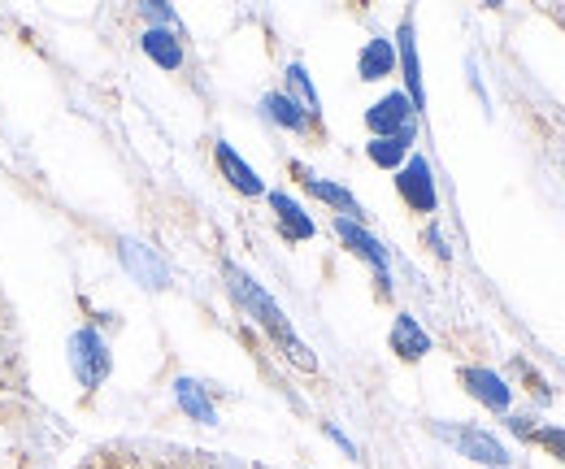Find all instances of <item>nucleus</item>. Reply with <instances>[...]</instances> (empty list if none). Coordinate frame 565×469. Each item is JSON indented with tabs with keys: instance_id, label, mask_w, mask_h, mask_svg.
<instances>
[{
	"instance_id": "1",
	"label": "nucleus",
	"mask_w": 565,
	"mask_h": 469,
	"mask_svg": "<svg viewBox=\"0 0 565 469\" xmlns=\"http://www.w3.org/2000/svg\"><path fill=\"white\" fill-rule=\"evenodd\" d=\"M222 278H226V291L235 296V305L266 331V335L279 343L282 352L296 343V331H291V322H287V313H282V305L248 274V269H239L235 262H222Z\"/></svg>"
},
{
	"instance_id": "2",
	"label": "nucleus",
	"mask_w": 565,
	"mask_h": 469,
	"mask_svg": "<svg viewBox=\"0 0 565 469\" xmlns=\"http://www.w3.org/2000/svg\"><path fill=\"white\" fill-rule=\"evenodd\" d=\"M426 430L435 439H444L452 452H461L466 461H475V466H488V469L513 466L509 448L495 439L492 430H483V426H470V422H426Z\"/></svg>"
},
{
	"instance_id": "3",
	"label": "nucleus",
	"mask_w": 565,
	"mask_h": 469,
	"mask_svg": "<svg viewBox=\"0 0 565 469\" xmlns=\"http://www.w3.org/2000/svg\"><path fill=\"white\" fill-rule=\"evenodd\" d=\"M66 356H71L74 383L83 392H96L114 374V352H109V343H105V335L96 327H78L71 335V343H66Z\"/></svg>"
},
{
	"instance_id": "4",
	"label": "nucleus",
	"mask_w": 565,
	"mask_h": 469,
	"mask_svg": "<svg viewBox=\"0 0 565 469\" xmlns=\"http://www.w3.org/2000/svg\"><path fill=\"white\" fill-rule=\"evenodd\" d=\"M392 44H396V66H401V78H405V96H409L414 114H426V78L423 57H418V22H414V13L401 18Z\"/></svg>"
},
{
	"instance_id": "5",
	"label": "nucleus",
	"mask_w": 565,
	"mask_h": 469,
	"mask_svg": "<svg viewBox=\"0 0 565 469\" xmlns=\"http://www.w3.org/2000/svg\"><path fill=\"white\" fill-rule=\"evenodd\" d=\"M118 262H122V269L140 283L143 291H166V287H170V266L161 262L157 248H148L136 235H122V239H118Z\"/></svg>"
},
{
	"instance_id": "6",
	"label": "nucleus",
	"mask_w": 565,
	"mask_h": 469,
	"mask_svg": "<svg viewBox=\"0 0 565 469\" xmlns=\"http://www.w3.org/2000/svg\"><path fill=\"white\" fill-rule=\"evenodd\" d=\"M396 192H401V201L409 204L414 213H435V209H439L435 174H430V161H426L423 152H414V157L396 170Z\"/></svg>"
},
{
	"instance_id": "7",
	"label": "nucleus",
	"mask_w": 565,
	"mask_h": 469,
	"mask_svg": "<svg viewBox=\"0 0 565 469\" xmlns=\"http://www.w3.org/2000/svg\"><path fill=\"white\" fill-rule=\"evenodd\" d=\"M457 379H461L466 396L479 401L488 413H509V408H513V387H509L495 370H488V365H461Z\"/></svg>"
},
{
	"instance_id": "8",
	"label": "nucleus",
	"mask_w": 565,
	"mask_h": 469,
	"mask_svg": "<svg viewBox=\"0 0 565 469\" xmlns=\"http://www.w3.org/2000/svg\"><path fill=\"white\" fill-rule=\"evenodd\" d=\"M414 122H418V114H414V105H409L405 92H387V96H379V100L365 109V131H370V139L401 135L405 127H414Z\"/></svg>"
},
{
	"instance_id": "9",
	"label": "nucleus",
	"mask_w": 565,
	"mask_h": 469,
	"mask_svg": "<svg viewBox=\"0 0 565 469\" xmlns=\"http://www.w3.org/2000/svg\"><path fill=\"white\" fill-rule=\"evenodd\" d=\"M335 226V235L344 239V248L353 253V257H361L365 266L379 274V283H387V269H392V253L379 244V235H370L365 231V222H349V217H335L331 222Z\"/></svg>"
},
{
	"instance_id": "10",
	"label": "nucleus",
	"mask_w": 565,
	"mask_h": 469,
	"mask_svg": "<svg viewBox=\"0 0 565 469\" xmlns=\"http://www.w3.org/2000/svg\"><path fill=\"white\" fill-rule=\"evenodd\" d=\"M213 161H217V170H222V179L239 192V196H248V201H257V196H266V183H262V174L226 143V139H217L213 143Z\"/></svg>"
},
{
	"instance_id": "11",
	"label": "nucleus",
	"mask_w": 565,
	"mask_h": 469,
	"mask_svg": "<svg viewBox=\"0 0 565 469\" xmlns=\"http://www.w3.org/2000/svg\"><path fill=\"white\" fill-rule=\"evenodd\" d=\"M296 174H300V183H305V192L313 196V201L331 204L340 217H349V222H365V209L356 201L349 188H340V183H331V179H322V174H309L305 166H296Z\"/></svg>"
},
{
	"instance_id": "12",
	"label": "nucleus",
	"mask_w": 565,
	"mask_h": 469,
	"mask_svg": "<svg viewBox=\"0 0 565 469\" xmlns=\"http://www.w3.org/2000/svg\"><path fill=\"white\" fill-rule=\"evenodd\" d=\"M266 201H270V209H275V217H279V231L282 239H313L318 235V226H313V217L305 213V204L291 201L287 192H266Z\"/></svg>"
},
{
	"instance_id": "13",
	"label": "nucleus",
	"mask_w": 565,
	"mask_h": 469,
	"mask_svg": "<svg viewBox=\"0 0 565 469\" xmlns=\"http://www.w3.org/2000/svg\"><path fill=\"white\" fill-rule=\"evenodd\" d=\"M356 74H361V83L392 78V74H396V44H392V40H383V35L365 40V44H361V53H356Z\"/></svg>"
},
{
	"instance_id": "14",
	"label": "nucleus",
	"mask_w": 565,
	"mask_h": 469,
	"mask_svg": "<svg viewBox=\"0 0 565 469\" xmlns=\"http://www.w3.org/2000/svg\"><path fill=\"white\" fill-rule=\"evenodd\" d=\"M387 343H392V352H396L401 361H423L426 352H430V335H426L423 322H418L414 313H396Z\"/></svg>"
},
{
	"instance_id": "15",
	"label": "nucleus",
	"mask_w": 565,
	"mask_h": 469,
	"mask_svg": "<svg viewBox=\"0 0 565 469\" xmlns=\"http://www.w3.org/2000/svg\"><path fill=\"white\" fill-rule=\"evenodd\" d=\"M418 143V122L405 127L401 135H387V139H370L365 143V157L379 166V170H401L409 161V148Z\"/></svg>"
},
{
	"instance_id": "16",
	"label": "nucleus",
	"mask_w": 565,
	"mask_h": 469,
	"mask_svg": "<svg viewBox=\"0 0 565 469\" xmlns=\"http://www.w3.org/2000/svg\"><path fill=\"white\" fill-rule=\"evenodd\" d=\"M174 404H179L183 417H192V422H201V426H217V408H213L205 383H196V379H188V374L174 379Z\"/></svg>"
},
{
	"instance_id": "17",
	"label": "nucleus",
	"mask_w": 565,
	"mask_h": 469,
	"mask_svg": "<svg viewBox=\"0 0 565 469\" xmlns=\"http://www.w3.org/2000/svg\"><path fill=\"white\" fill-rule=\"evenodd\" d=\"M140 49H143V57L157 62L161 70H183V40H179V31L148 26L140 35Z\"/></svg>"
},
{
	"instance_id": "18",
	"label": "nucleus",
	"mask_w": 565,
	"mask_h": 469,
	"mask_svg": "<svg viewBox=\"0 0 565 469\" xmlns=\"http://www.w3.org/2000/svg\"><path fill=\"white\" fill-rule=\"evenodd\" d=\"M282 83H287V92H282V96H291V100L305 109V118H309V122H318V118H322V96H318V87H313L309 70L300 66V62H291V66L282 70Z\"/></svg>"
},
{
	"instance_id": "19",
	"label": "nucleus",
	"mask_w": 565,
	"mask_h": 469,
	"mask_svg": "<svg viewBox=\"0 0 565 469\" xmlns=\"http://www.w3.org/2000/svg\"><path fill=\"white\" fill-rule=\"evenodd\" d=\"M262 114L275 122V127H282V131H291V135H305L313 122L305 118V109L291 100V96H282V92H266L262 96Z\"/></svg>"
},
{
	"instance_id": "20",
	"label": "nucleus",
	"mask_w": 565,
	"mask_h": 469,
	"mask_svg": "<svg viewBox=\"0 0 565 469\" xmlns=\"http://www.w3.org/2000/svg\"><path fill=\"white\" fill-rule=\"evenodd\" d=\"M140 13L148 18V26H161V31H183V22H179V13L170 9V4H161V0H143Z\"/></svg>"
},
{
	"instance_id": "21",
	"label": "nucleus",
	"mask_w": 565,
	"mask_h": 469,
	"mask_svg": "<svg viewBox=\"0 0 565 469\" xmlns=\"http://www.w3.org/2000/svg\"><path fill=\"white\" fill-rule=\"evenodd\" d=\"M535 444H544V448L565 466V430L562 426H540V430H535Z\"/></svg>"
},
{
	"instance_id": "22",
	"label": "nucleus",
	"mask_w": 565,
	"mask_h": 469,
	"mask_svg": "<svg viewBox=\"0 0 565 469\" xmlns=\"http://www.w3.org/2000/svg\"><path fill=\"white\" fill-rule=\"evenodd\" d=\"M322 435H327V439H331V444H335V448H340L349 461H356V444L344 435V430H340V426H335V422H327V426H322Z\"/></svg>"
},
{
	"instance_id": "23",
	"label": "nucleus",
	"mask_w": 565,
	"mask_h": 469,
	"mask_svg": "<svg viewBox=\"0 0 565 469\" xmlns=\"http://www.w3.org/2000/svg\"><path fill=\"white\" fill-rule=\"evenodd\" d=\"M426 244H430V253H435L439 262H448V257H452V248L444 244V235H439V226H426Z\"/></svg>"
},
{
	"instance_id": "24",
	"label": "nucleus",
	"mask_w": 565,
	"mask_h": 469,
	"mask_svg": "<svg viewBox=\"0 0 565 469\" xmlns=\"http://www.w3.org/2000/svg\"><path fill=\"white\" fill-rule=\"evenodd\" d=\"M509 430H513V435H522V439H535V430H540V426H535V417L518 413V417H509Z\"/></svg>"
}]
</instances>
